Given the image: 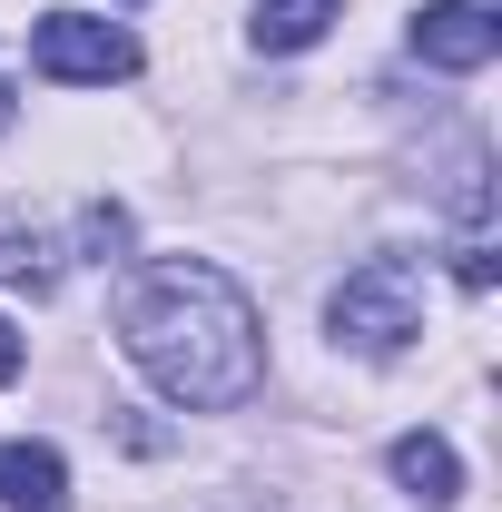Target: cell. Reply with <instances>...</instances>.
<instances>
[{
  "instance_id": "cell-10",
  "label": "cell",
  "mask_w": 502,
  "mask_h": 512,
  "mask_svg": "<svg viewBox=\"0 0 502 512\" xmlns=\"http://www.w3.org/2000/svg\"><path fill=\"white\" fill-rule=\"evenodd\" d=\"M0 128H10V89H0Z\"/></svg>"
},
{
  "instance_id": "cell-4",
  "label": "cell",
  "mask_w": 502,
  "mask_h": 512,
  "mask_svg": "<svg viewBox=\"0 0 502 512\" xmlns=\"http://www.w3.org/2000/svg\"><path fill=\"white\" fill-rule=\"evenodd\" d=\"M502 50V20L483 0H424L414 10V60L424 69H483Z\"/></svg>"
},
{
  "instance_id": "cell-3",
  "label": "cell",
  "mask_w": 502,
  "mask_h": 512,
  "mask_svg": "<svg viewBox=\"0 0 502 512\" xmlns=\"http://www.w3.org/2000/svg\"><path fill=\"white\" fill-rule=\"evenodd\" d=\"M30 69L60 79V89H109V79H138V40L119 20H89V10H40Z\"/></svg>"
},
{
  "instance_id": "cell-5",
  "label": "cell",
  "mask_w": 502,
  "mask_h": 512,
  "mask_svg": "<svg viewBox=\"0 0 502 512\" xmlns=\"http://www.w3.org/2000/svg\"><path fill=\"white\" fill-rule=\"evenodd\" d=\"M384 463H394V483H404L424 512H453V503H463V453L443 444V434H404Z\"/></svg>"
},
{
  "instance_id": "cell-2",
  "label": "cell",
  "mask_w": 502,
  "mask_h": 512,
  "mask_svg": "<svg viewBox=\"0 0 502 512\" xmlns=\"http://www.w3.org/2000/svg\"><path fill=\"white\" fill-rule=\"evenodd\" d=\"M325 325H335V345H355V355H404V345L424 335V266H414V256H365V266L325 296Z\"/></svg>"
},
{
  "instance_id": "cell-1",
  "label": "cell",
  "mask_w": 502,
  "mask_h": 512,
  "mask_svg": "<svg viewBox=\"0 0 502 512\" xmlns=\"http://www.w3.org/2000/svg\"><path fill=\"white\" fill-rule=\"evenodd\" d=\"M119 345L128 365L188 414H227L266 384V335H256L247 286L207 256H158L119 296Z\"/></svg>"
},
{
  "instance_id": "cell-8",
  "label": "cell",
  "mask_w": 502,
  "mask_h": 512,
  "mask_svg": "<svg viewBox=\"0 0 502 512\" xmlns=\"http://www.w3.org/2000/svg\"><path fill=\"white\" fill-rule=\"evenodd\" d=\"M0 286H30V296H50V286H60L50 247H40V237H10V227H0Z\"/></svg>"
},
{
  "instance_id": "cell-7",
  "label": "cell",
  "mask_w": 502,
  "mask_h": 512,
  "mask_svg": "<svg viewBox=\"0 0 502 512\" xmlns=\"http://www.w3.org/2000/svg\"><path fill=\"white\" fill-rule=\"evenodd\" d=\"M335 20H345V0H256L247 30H256V50H276V60H286V50H315Z\"/></svg>"
},
{
  "instance_id": "cell-9",
  "label": "cell",
  "mask_w": 502,
  "mask_h": 512,
  "mask_svg": "<svg viewBox=\"0 0 502 512\" xmlns=\"http://www.w3.org/2000/svg\"><path fill=\"white\" fill-rule=\"evenodd\" d=\"M20 375V335H10V316H0V384Z\"/></svg>"
},
{
  "instance_id": "cell-6",
  "label": "cell",
  "mask_w": 502,
  "mask_h": 512,
  "mask_svg": "<svg viewBox=\"0 0 502 512\" xmlns=\"http://www.w3.org/2000/svg\"><path fill=\"white\" fill-rule=\"evenodd\" d=\"M69 503V463L50 444H0V512H60Z\"/></svg>"
}]
</instances>
